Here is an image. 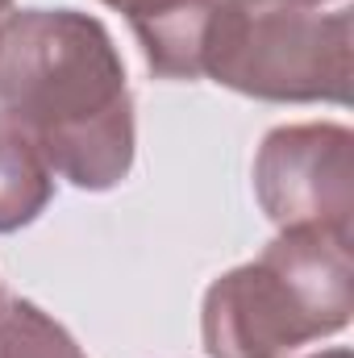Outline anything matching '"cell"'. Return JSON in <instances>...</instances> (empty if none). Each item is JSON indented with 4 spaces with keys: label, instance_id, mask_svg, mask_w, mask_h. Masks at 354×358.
I'll return each instance as SVG.
<instances>
[{
    "label": "cell",
    "instance_id": "obj_5",
    "mask_svg": "<svg viewBox=\"0 0 354 358\" xmlns=\"http://www.w3.org/2000/svg\"><path fill=\"white\" fill-rule=\"evenodd\" d=\"M50 196V179L34 142L0 108V229L25 225Z\"/></svg>",
    "mask_w": 354,
    "mask_h": 358
},
{
    "label": "cell",
    "instance_id": "obj_8",
    "mask_svg": "<svg viewBox=\"0 0 354 358\" xmlns=\"http://www.w3.org/2000/svg\"><path fill=\"white\" fill-rule=\"evenodd\" d=\"M334 358H346V355H334Z\"/></svg>",
    "mask_w": 354,
    "mask_h": 358
},
{
    "label": "cell",
    "instance_id": "obj_4",
    "mask_svg": "<svg viewBox=\"0 0 354 358\" xmlns=\"http://www.w3.org/2000/svg\"><path fill=\"white\" fill-rule=\"evenodd\" d=\"M129 13L146 59L159 76H196L204 71V46L225 0H108Z\"/></svg>",
    "mask_w": 354,
    "mask_h": 358
},
{
    "label": "cell",
    "instance_id": "obj_3",
    "mask_svg": "<svg viewBox=\"0 0 354 358\" xmlns=\"http://www.w3.org/2000/svg\"><path fill=\"white\" fill-rule=\"evenodd\" d=\"M204 67L255 96H346V17L250 13L238 0L213 21Z\"/></svg>",
    "mask_w": 354,
    "mask_h": 358
},
{
    "label": "cell",
    "instance_id": "obj_6",
    "mask_svg": "<svg viewBox=\"0 0 354 358\" xmlns=\"http://www.w3.org/2000/svg\"><path fill=\"white\" fill-rule=\"evenodd\" d=\"M0 358H84V355L34 304H13L0 321Z\"/></svg>",
    "mask_w": 354,
    "mask_h": 358
},
{
    "label": "cell",
    "instance_id": "obj_1",
    "mask_svg": "<svg viewBox=\"0 0 354 358\" xmlns=\"http://www.w3.org/2000/svg\"><path fill=\"white\" fill-rule=\"evenodd\" d=\"M0 108L80 187L125 176L134 121L108 34L80 13H21L0 34Z\"/></svg>",
    "mask_w": 354,
    "mask_h": 358
},
{
    "label": "cell",
    "instance_id": "obj_2",
    "mask_svg": "<svg viewBox=\"0 0 354 358\" xmlns=\"http://www.w3.org/2000/svg\"><path fill=\"white\" fill-rule=\"evenodd\" d=\"M351 313L346 238L296 229L259 267L221 279L208 296L204 338L213 358H279L304 338L338 329Z\"/></svg>",
    "mask_w": 354,
    "mask_h": 358
},
{
    "label": "cell",
    "instance_id": "obj_7",
    "mask_svg": "<svg viewBox=\"0 0 354 358\" xmlns=\"http://www.w3.org/2000/svg\"><path fill=\"white\" fill-rule=\"evenodd\" d=\"M4 8H8V0H0V34H4Z\"/></svg>",
    "mask_w": 354,
    "mask_h": 358
}]
</instances>
